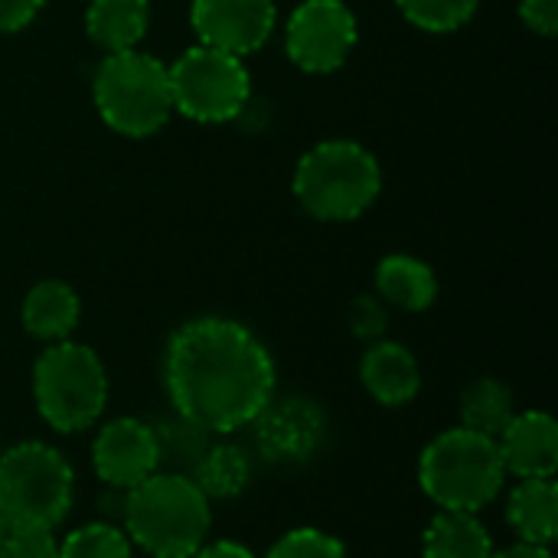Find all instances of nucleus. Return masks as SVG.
Here are the masks:
<instances>
[{"mask_svg": "<svg viewBox=\"0 0 558 558\" xmlns=\"http://www.w3.org/2000/svg\"><path fill=\"white\" fill-rule=\"evenodd\" d=\"M275 360L239 320L196 317L163 350V386L173 412L203 432H239L275 399Z\"/></svg>", "mask_w": 558, "mask_h": 558, "instance_id": "obj_1", "label": "nucleus"}, {"mask_svg": "<svg viewBox=\"0 0 558 558\" xmlns=\"http://www.w3.org/2000/svg\"><path fill=\"white\" fill-rule=\"evenodd\" d=\"M124 533L131 546L154 558H193L209 536V497L190 474H150L124 490Z\"/></svg>", "mask_w": 558, "mask_h": 558, "instance_id": "obj_2", "label": "nucleus"}, {"mask_svg": "<svg viewBox=\"0 0 558 558\" xmlns=\"http://www.w3.org/2000/svg\"><path fill=\"white\" fill-rule=\"evenodd\" d=\"M507 471L494 438L468 428H448L425 445L418 458L422 494L438 510L481 513L504 490Z\"/></svg>", "mask_w": 558, "mask_h": 558, "instance_id": "obj_3", "label": "nucleus"}, {"mask_svg": "<svg viewBox=\"0 0 558 558\" xmlns=\"http://www.w3.org/2000/svg\"><path fill=\"white\" fill-rule=\"evenodd\" d=\"M379 190V160L356 141H324L311 147L294 170L298 203L324 222H350L363 216Z\"/></svg>", "mask_w": 558, "mask_h": 558, "instance_id": "obj_4", "label": "nucleus"}, {"mask_svg": "<svg viewBox=\"0 0 558 558\" xmlns=\"http://www.w3.org/2000/svg\"><path fill=\"white\" fill-rule=\"evenodd\" d=\"M101 121L124 137H150L173 114L167 65L147 52H108L92 78Z\"/></svg>", "mask_w": 558, "mask_h": 558, "instance_id": "obj_5", "label": "nucleus"}, {"mask_svg": "<svg viewBox=\"0 0 558 558\" xmlns=\"http://www.w3.org/2000/svg\"><path fill=\"white\" fill-rule=\"evenodd\" d=\"M33 399L43 422L62 435L85 432L108 405V373L92 347L49 343L33 366Z\"/></svg>", "mask_w": 558, "mask_h": 558, "instance_id": "obj_6", "label": "nucleus"}, {"mask_svg": "<svg viewBox=\"0 0 558 558\" xmlns=\"http://www.w3.org/2000/svg\"><path fill=\"white\" fill-rule=\"evenodd\" d=\"M75 500V471L46 441H20L0 454V517L7 526L56 530Z\"/></svg>", "mask_w": 558, "mask_h": 558, "instance_id": "obj_7", "label": "nucleus"}, {"mask_svg": "<svg viewBox=\"0 0 558 558\" xmlns=\"http://www.w3.org/2000/svg\"><path fill=\"white\" fill-rule=\"evenodd\" d=\"M170 98L173 111L199 121L219 124L242 114L252 95L248 69L239 56L213 49V46H190L170 69Z\"/></svg>", "mask_w": 558, "mask_h": 558, "instance_id": "obj_8", "label": "nucleus"}, {"mask_svg": "<svg viewBox=\"0 0 558 558\" xmlns=\"http://www.w3.org/2000/svg\"><path fill=\"white\" fill-rule=\"evenodd\" d=\"M356 36V13L343 0H304L288 20L284 46L298 69L327 75L350 59Z\"/></svg>", "mask_w": 558, "mask_h": 558, "instance_id": "obj_9", "label": "nucleus"}, {"mask_svg": "<svg viewBox=\"0 0 558 558\" xmlns=\"http://www.w3.org/2000/svg\"><path fill=\"white\" fill-rule=\"evenodd\" d=\"M252 425L262 458L275 464H304L327 441V415L314 399L304 396L278 402L271 399Z\"/></svg>", "mask_w": 558, "mask_h": 558, "instance_id": "obj_10", "label": "nucleus"}, {"mask_svg": "<svg viewBox=\"0 0 558 558\" xmlns=\"http://www.w3.org/2000/svg\"><path fill=\"white\" fill-rule=\"evenodd\" d=\"M190 20L203 46L242 59L271 39L278 10L275 0H193Z\"/></svg>", "mask_w": 558, "mask_h": 558, "instance_id": "obj_11", "label": "nucleus"}, {"mask_svg": "<svg viewBox=\"0 0 558 558\" xmlns=\"http://www.w3.org/2000/svg\"><path fill=\"white\" fill-rule=\"evenodd\" d=\"M92 464L111 490H131L160 468L157 432L141 418H114L95 435Z\"/></svg>", "mask_w": 558, "mask_h": 558, "instance_id": "obj_12", "label": "nucleus"}, {"mask_svg": "<svg viewBox=\"0 0 558 558\" xmlns=\"http://www.w3.org/2000/svg\"><path fill=\"white\" fill-rule=\"evenodd\" d=\"M504 471L533 481V477H556L558 471V425L549 412L530 409L510 418V425L494 438Z\"/></svg>", "mask_w": 558, "mask_h": 558, "instance_id": "obj_13", "label": "nucleus"}, {"mask_svg": "<svg viewBox=\"0 0 558 558\" xmlns=\"http://www.w3.org/2000/svg\"><path fill=\"white\" fill-rule=\"evenodd\" d=\"M363 389L386 409L409 405L422 389V369L409 347L392 340H376L360 363Z\"/></svg>", "mask_w": 558, "mask_h": 558, "instance_id": "obj_14", "label": "nucleus"}, {"mask_svg": "<svg viewBox=\"0 0 558 558\" xmlns=\"http://www.w3.org/2000/svg\"><path fill=\"white\" fill-rule=\"evenodd\" d=\"M507 523L520 543L553 546L558 536V484L556 477L520 481L507 497Z\"/></svg>", "mask_w": 558, "mask_h": 558, "instance_id": "obj_15", "label": "nucleus"}, {"mask_svg": "<svg viewBox=\"0 0 558 558\" xmlns=\"http://www.w3.org/2000/svg\"><path fill=\"white\" fill-rule=\"evenodd\" d=\"M78 314H82L78 294L65 281H56V278H46V281L33 284L26 291L23 311H20L26 333L43 340V343L69 340L72 330L78 327Z\"/></svg>", "mask_w": 558, "mask_h": 558, "instance_id": "obj_16", "label": "nucleus"}, {"mask_svg": "<svg viewBox=\"0 0 558 558\" xmlns=\"http://www.w3.org/2000/svg\"><path fill=\"white\" fill-rule=\"evenodd\" d=\"M376 291L379 301L418 314L428 311L438 298V278L428 262L415 255H386L376 268Z\"/></svg>", "mask_w": 558, "mask_h": 558, "instance_id": "obj_17", "label": "nucleus"}, {"mask_svg": "<svg viewBox=\"0 0 558 558\" xmlns=\"http://www.w3.org/2000/svg\"><path fill=\"white\" fill-rule=\"evenodd\" d=\"M150 26L147 0H92L85 10V33L105 52L137 49Z\"/></svg>", "mask_w": 558, "mask_h": 558, "instance_id": "obj_18", "label": "nucleus"}, {"mask_svg": "<svg viewBox=\"0 0 558 558\" xmlns=\"http://www.w3.org/2000/svg\"><path fill=\"white\" fill-rule=\"evenodd\" d=\"M494 536L477 513L438 510L422 533V558H490Z\"/></svg>", "mask_w": 558, "mask_h": 558, "instance_id": "obj_19", "label": "nucleus"}, {"mask_svg": "<svg viewBox=\"0 0 558 558\" xmlns=\"http://www.w3.org/2000/svg\"><path fill=\"white\" fill-rule=\"evenodd\" d=\"M252 481V461L239 445H213L193 468V484L209 500H235Z\"/></svg>", "mask_w": 558, "mask_h": 558, "instance_id": "obj_20", "label": "nucleus"}, {"mask_svg": "<svg viewBox=\"0 0 558 558\" xmlns=\"http://www.w3.org/2000/svg\"><path fill=\"white\" fill-rule=\"evenodd\" d=\"M513 415V392L494 376L474 379L461 396V428L477 432L484 438H497Z\"/></svg>", "mask_w": 558, "mask_h": 558, "instance_id": "obj_21", "label": "nucleus"}, {"mask_svg": "<svg viewBox=\"0 0 558 558\" xmlns=\"http://www.w3.org/2000/svg\"><path fill=\"white\" fill-rule=\"evenodd\" d=\"M481 0H396L402 16L425 33H454L471 23Z\"/></svg>", "mask_w": 558, "mask_h": 558, "instance_id": "obj_22", "label": "nucleus"}, {"mask_svg": "<svg viewBox=\"0 0 558 558\" xmlns=\"http://www.w3.org/2000/svg\"><path fill=\"white\" fill-rule=\"evenodd\" d=\"M59 558H131V539L114 523H85L59 543Z\"/></svg>", "mask_w": 558, "mask_h": 558, "instance_id": "obj_23", "label": "nucleus"}, {"mask_svg": "<svg viewBox=\"0 0 558 558\" xmlns=\"http://www.w3.org/2000/svg\"><path fill=\"white\" fill-rule=\"evenodd\" d=\"M154 432H157L160 461L170 458V464H177V468H190V471H193L196 461L203 458V451L209 448V445H206V435H209V432L196 428L193 422H186V418H180V415H177V422L160 425V428H154Z\"/></svg>", "mask_w": 558, "mask_h": 558, "instance_id": "obj_24", "label": "nucleus"}, {"mask_svg": "<svg viewBox=\"0 0 558 558\" xmlns=\"http://www.w3.org/2000/svg\"><path fill=\"white\" fill-rule=\"evenodd\" d=\"M265 558H350V553L337 536L314 526H301L284 533Z\"/></svg>", "mask_w": 558, "mask_h": 558, "instance_id": "obj_25", "label": "nucleus"}, {"mask_svg": "<svg viewBox=\"0 0 558 558\" xmlns=\"http://www.w3.org/2000/svg\"><path fill=\"white\" fill-rule=\"evenodd\" d=\"M0 558H59V539L46 526H7Z\"/></svg>", "mask_w": 558, "mask_h": 558, "instance_id": "obj_26", "label": "nucleus"}, {"mask_svg": "<svg viewBox=\"0 0 558 558\" xmlns=\"http://www.w3.org/2000/svg\"><path fill=\"white\" fill-rule=\"evenodd\" d=\"M350 330L360 337V340H383V333L389 330V314H386V304L373 294H363L353 301L350 307Z\"/></svg>", "mask_w": 558, "mask_h": 558, "instance_id": "obj_27", "label": "nucleus"}, {"mask_svg": "<svg viewBox=\"0 0 558 558\" xmlns=\"http://www.w3.org/2000/svg\"><path fill=\"white\" fill-rule=\"evenodd\" d=\"M520 16L539 36L558 33V0H520Z\"/></svg>", "mask_w": 558, "mask_h": 558, "instance_id": "obj_28", "label": "nucleus"}, {"mask_svg": "<svg viewBox=\"0 0 558 558\" xmlns=\"http://www.w3.org/2000/svg\"><path fill=\"white\" fill-rule=\"evenodd\" d=\"M46 0H0V33H16L43 10Z\"/></svg>", "mask_w": 558, "mask_h": 558, "instance_id": "obj_29", "label": "nucleus"}, {"mask_svg": "<svg viewBox=\"0 0 558 558\" xmlns=\"http://www.w3.org/2000/svg\"><path fill=\"white\" fill-rule=\"evenodd\" d=\"M193 558H255L252 549H245L242 543H232V539H219V543H203L199 553Z\"/></svg>", "mask_w": 558, "mask_h": 558, "instance_id": "obj_30", "label": "nucleus"}, {"mask_svg": "<svg viewBox=\"0 0 558 558\" xmlns=\"http://www.w3.org/2000/svg\"><path fill=\"white\" fill-rule=\"evenodd\" d=\"M490 558H556L553 546H533V543H513L507 549H494Z\"/></svg>", "mask_w": 558, "mask_h": 558, "instance_id": "obj_31", "label": "nucleus"}, {"mask_svg": "<svg viewBox=\"0 0 558 558\" xmlns=\"http://www.w3.org/2000/svg\"><path fill=\"white\" fill-rule=\"evenodd\" d=\"M3 533H7V520L0 517V539H3Z\"/></svg>", "mask_w": 558, "mask_h": 558, "instance_id": "obj_32", "label": "nucleus"}]
</instances>
